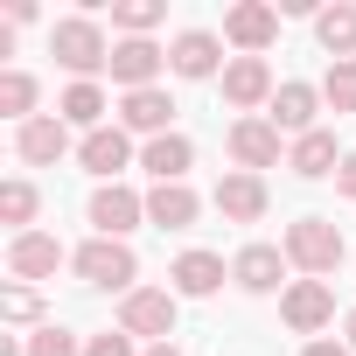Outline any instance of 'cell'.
<instances>
[{"instance_id": "obj_15", "label": "cell", "mask_w": 356, "mask_h": 356, "mask_svg": "<svg viewBox=\"0 0 356 356\" xmlns=\"http://www.w3.org/2000/svg\"><path fill=\"white\" fill-rule=\"evenodd\" d=\"M119 126L126 133H140V140H161V133H175V98L154 84V91H126L119 98Z\"/></svg>"}, {"instance_id": "obj_35", "label": "cell", "mask_w": 356, "mask_h": 356, "mask_svg": "<svg viewBox=\"0 0 356 356\" xmlns=\"http://www.w3.org/2000/svg\"><path fill=\"white\" fill-rule=\"evenodd\" d=\"M140 356H182V349H175V342H161V349H140Z\"/></svg>"}, {"instance_id": "obj_19", "label": "cell", "mask_w": 356, "mask_h": 356, "mask_svg": "<svg viewBox=\"0 0 356 356\" xmlns=\"http://www.w3.org/2000/svg\"><path fill=\"white\" fill-rule=\"evenodd\" d=\"M203 217V196L189 189V182H154L147 189V224H161V231H189Z\"/></svg>"}, {"instance_id": "obj_7", "label": "cell", "mask_w": 356, "mask_h": 356, "mask_svg": "<svg viewBox=\"0 0 356 356\" xmlns=\"http://www.w3.org/2000/svg\"><path fill=\"white\" fill-rule=\"evenodd\" d=\"M273 35H280V8H266V0H238V8L224 15V42L238 56H266Z\"/></svg>"}, {"instance_id": "obj_26", "label": "cell", "mask_w": 356, "mask_h": 356, "mask_svg": "<svg viewBox=\"0 0 356 356\" xmlns=\"http://www.w3.org/2000/svg\"><path fill=\"white\" fill-rule=\"evenodd\" d=\"M35 210H42V196H35V182H0V224H15V238L22 231H35Z\"/></svg>"}, {"instance_id": "obj_6", "label": "cell", "mask_w": 356, "mask_h": 356, "mask_svg": "<svg viewBox=\"0 0 356 356\" xmlns=\"http://www.w3.org/2000/svg\"><path fill=\"white\" fill-rule=\"evenodd\" d=\"M84 217H91V231H98V238H126L133 224H147V196H133L126 182H98Z\"/></svg>"}, {"instance_id": "obj_33", "label": "cell", "mask_w": 356, "mask_h": 356, "mask_svg": "<svg viewBox=\"0 0 356 356\" xmlns=\"http://www.w3.org/2000/svg\"><path fill=\"white\" fill-rule=\"evenodd\" d=\"M300 356H349V342H321V335H314V342H307Z\"/></svg>"}, {"instance_id": "obj_20", "label": "cell", "mask_w": 356, "mask_h": 356, "mask_svg": "<svg viewBox=\"0 0 356 356\" xmlns=\"http://www.w3.org/2000/svg\"><path fill=\"white\" fill-rule=\"evenodd\" d=\"M314 112H321V91H314V84H300V77H286V84L273 91V112H266V119H273L280 133H293V140H300V133H314Z\"/></svg>"}, {"instance_id": "obj_22", "label": "cell", "mask_w": 356, "mask_h": 356, "mask_svg": "<svg viewBox=\"0 0 356 356\" xmlns=\"http://www.w3.org/2000/svg\"><path fill=\"white\" fill-rule=\"evenodd\" d=\"M140 168L154 175V182H182V175L196 168V147H189V133H161V140H147V147H140Z\"/></svg>"}, {"instance_id": "obj_23", "label": "cell", "mask_w": 356, "mask_h": 356, "mask_svg": "<svg viewBox=\"0 0 356 356\" xmlns=\"http://www.w3.org/2000/svg\"><path fill=\"white\" fill-rule=\"evenodd\" d=\"M314 35H321V49H328L335 63H356V8H349V0L314 15Z\"/></svg>"}, {"instance_id": "obj_1", "label": "cell", "mask_w": 356, "mask_h": 356, "mask_svg": "<svg viewBox=\"0 0 356 356\" xmlns=\"http://www.w3.org/2000/svg\"><path fill=\"white\" fill-rule=\"evenodd\" d=\"M49 56H56L77 84H98V70H112V42H105V29H98L91 15H63V22L49 29Z\"/></svg>"}, {"instance_id": "obj_31", "label": "cell", "mask_w": 356, "mask_h": 356, "mask_svg": "<svg viewBox=\"0 0 356 356\" xmlns=\"http://www.w3.org/2000/svg\"><path fill=\"white\" fill-rule=\"evenodd\" d=\"M84 356H140V349H133V335H126V328H105V335H91V342H84Z\"/></svg>"}, {"instance_id": "obj_24", "label": "cell", "mask_w": 356, "mask_h": 356, "mask_svg": "<svg viewBox=\"0 0 356 356\" xmlns=\"http://www.w3.org/2000/svg\"><path fill=\"white\" fill-rule=\"evenodd\" d=\"M105 112H112V105H105V91H98V84H70V91L56 98V119H63V126H84V133H98V126H105Z\"/></svg>"}, {"instance_id": "obj_3", "label": "cell", "mask_w": 356, "mask_h": 356, "mask_svg": "<svg viewBox=\"0 0 356 356\" xmlns=\"http://www.w3.org/2000/svg\"><path fill=\"white\" fill-rule=\"evenodd\" d=\"M70 266H77L84 286H112V293H133V280H140V259H133L126 238H91V245L70 252Z\"/></svg>"}, {"instance_id": "obj_29", "label": "cell", "mask_w": 356, "mask_h": 356, "mask_svg": "<svg viewBox=\"0 0 356 356\" xmlns=\"http://www.w3.org/2000/svg\"><path fill=\"white\" fill-rule=\"evenodd\" d=\"M29 356H84V342H77L70 328H56V321H42V328L29 335Z\"/></svg>"}, {"instance_id": "obj_10", "label": "cell", "mask_w": 356, "mask_h": 356, "mask_svg": "<svg viewBox=\"0 0 356 356\" xmlns=\"http://www.w3.org/2000/svg\"><path fill=\"white\" fill-rule=\"evenodd\" d=\"M224 280H231V266H224L217 252H182V259L168 266V293H175V300H210Z\"/></svg>"}, {"instance_id": "obj_16", "label": "cell", "mask_w": 356, "mask_h": 356, "mask_svg": "<svg viewBox=\"0 0 356 356\" xmlns=\"http://www.w3.org/2000/svg\"><path fill=\"white\" fill-rule=\"evenodd\" d=\"M56 266H63V245H56L49 231H22V238H8V273H15L22 286L49 280Z\"/></svg>"}, {"instance_id": "obj_27", "label": "cell", "mask_w": 356, "mask_h": 356, "mask_svg": "<svg viewBox=\"0 0 356 356\" xmlns=\"http://www.w3.org/2000/svg\"><path fill=\"white\" fill-rule=\"evenodd\" d=\"M161 15H168L161 0H112V29H119L126 42H133V35H147V29H161Z\"/></svg>"}, {"instance_id": "obj_2", "label": "cell", "mask_w": 356, "mask_h": 356, "mask_svg": "<svg viewBox=\"0 0 356 356\" xmlns=\"http://www.w3.org/2000/svg\"><path fill=\"white\" fill-rule=\"evenodd\" d=\"M286 266L300 273V280H328V273H342V259H349V245H342V231L328 224V217H300V224H286Z\"/></svg>"}, {"instance_id": "obj_28", "label": "cell", "mask_w": 356, "mask_h": 356, "mask_svg": "<svg viewBox=\"0 0 356 356\" xmlns=\"http://www.w3.org/2000/svg\"><path fill=\"white\" fill-rule=\"evenodd\" d=\"M321 105L356 112V63H328V77H321Z\"/></svg>"}, {"instance_id": "obj_25", "label": "cell", "mask_w": 356, "mask_h": 356, "mask_svg": "<svg viewBox=\"0 0 356 356\" xmlns=\"http://www.w3.org/2000/svg\"><path fill=\"white\" fill-rule=\"evenodd\" d=\"M35 98H42V91H35V77H29V70H0V119H15V126L42 119V112H35Z\"/></svg>"}, {"instance_id": "obj_5", "label": "cell", "mask_w": 356, "mask_h": 356, "mask_svg": "<svg viewBox=\"0 0 356 356\" xmlns=\"http://www.w3.org/2000/svg\"><path fill=\"white\" fill-rule=\"evenodd\" d=\"M224 35H210V29H182L168 42V70L175 77H189V84H203V77H224Z\"/></svg>"}, {"instance_id": "obj_34", "label": "cell", "mask_w": 356, "mask_h": 356, "mask_svg": "<svg viewBox=\"0 0 356 356\" xmlns=\"http://www.w3.org/2000/svg\"><path fill=\"white\" fill-rule=\"evenodd\" d=\"M342 342H349V356H356V307H349V321H342Z\"/></svg>"}, {"instance_id": "obj_30", "label": "cell", "mask_w": 356, "mask_h": 356, "mask_svg": "<svg viewBox=\"0 0 356 356\" xmlns=\"http://www.w3.org/2000/svg\"><path fill=\"white\" fill-rule=\"evenodd\" d=\"M0 314H8L15 328H29V321H42V293L35 286H8L0 293Z\"/></svg>"}, {"instance_id": "obj_18", "label": "cell", "mask_w": 356, "mask_h": 356, "mask_svg": "<svg viewBox=\"0 0 356 356\" xmlns=\"http://www.w3.org/2000/svg\"><path fill=\"white\" fill-rule=\"evenodd\" d=\"M15 154H22L29 168H49V161H63V154H70V126H63L56 112H42V119L15 126Z\"/></svg>"}, {"instance_id": "obj_32", "label": "cell", "mask_w": 356, "mask_h": 356, "mask_svg": "<svg viewBox=\"0 0 356 356\" xmlns=\"http://www.w3.org/2000/svg\"><path fill=\"white\" fill-rule=\"evenodd\" d=\"M335 189H342V196H356V147H349V154H342V168H335Z\"/></svg>"}, {"instance_id": "obj_4", "label": "cell", "mask_w": 356, "mask_h": 356, "mask_svg": "<svg viewBox=\"0 0 356 356\" xmlns=\"http://www.w3.org/2000/svg\"><path fill=\"white\" fill-rule=\"evenodd\" d=\"M175 314H182V300H175L168 286H133V293L119 300V328H126V335H147L154 349L175 335Z\"/></svg>"}, {"instance_id": "obj_11", "label": "cell", "mask_w": 356, "mask_h": 356, "mask_svg": "<svg viewBox=\"0 0 356 356\" xmlns=\"http://www.w3.org/2000/svg\"><path fill=\"white\" fill-rule=\"evenodd\" d=\"M77 161L98 175V182H119V168H133V133L112 119V126H98V133L77 140Z\"/></svg>"}, {"instance_id": "obj_21", "label": "cell", "mask_w": 356, "mask_h": 356, "mask_svg": "<svg viewBox=\"0 0 356 356\" xmlns=\"http://www.w3.org/2000/svg\"><path fill=\"white\" fill-rule=\"evenodd\" d=\"M286 168L300 175V182H321V175H335V168H342V154H335V133H328V126L300 133V140L286 147Z\"/></svg>"}, {"instance_id": "obj_17", "label": "cell", "mask_w": 356, "mask_h": 356, "mask_svg": "<svg viewBox=\"0 0 356 356\" xmlns=\"http://www.w3.org/2000/svg\"><path fill=\"white\" fill-rule=\"evenodd\" d=\"M210 203H217L231 224H259L273 196H266V175H245V168H231L224 182H217V196H210Z\"/></svg>"}, {"instance_id": "obj_12", "label": "cell", "mask_w": 356, "mask_h": 356, "mask_svg": "<svg viewBox=\"0 0 356 356\" xmlns=\"http://www.w3.org/2000/svg\"><path fill=\"white\" fill-rule=\"evenodd\" d=\"M161 63H168V49H154L147 35L112 42V84H119V91H154V84H161Z\"/></svg>"}, {"instance_id": "obj_9", "label": "cell", "mask_w": 356, "mask_h": 356, "mask_svg": "<svg viewBox=\"0 0 356 356\" xmlns=\"http://www.w3.org/2000/svg\"><path fill=\"white\" fill-rule=\"evenodd\" d=\"M280 314H286L293 335H321V328L335 321V293H328V280H293V286L280 293Z\"/></svg>"}, {"instance_id": "obj_13", "label": "cell", "mask_w": 356, "mask_h": 356, "mask_svg": "<svg viewBox=\"0 0 356 356\" xmlns=\"http://www.w3.org/2000/svg\"><path fill=\"white\" fill-rule=\"evenodd\" d=\"M224 147H231V161H238L245 175H259V168H280V126H273V119H259V112H252V119H238Z\"/></svg>"}, {"instance_id": "obj_8", "label": "cell", "mask_w": 356, "mask_h": 356, "mask_svg": "<svg viewBox=\"0 0 356 356\" xmlns=\"http://www.w3.org/2000/svg\"><path fill=\"white\" fill-rule=\"evenodd\" d=\"M273 91H280V84H273V63H266V56H231V63H224V105H238L245 119H252L259 105H273Z\"/></svg>"}, {"instance_id": "obj_14", "label": "cell", "mask_w": 356, "mask_h": 356, "mask_svg": "<svg viewBox=\"0 0 356 356\" xmlns=\"http://www.w3.org/2000/svg\"><path fill=\"white\" fill-rule=\"evenodd\" d=\"M231 280L245 286V293H286L293 280H286V252L280 245H245L238 259H231Z\"/></svg>"}]
</instances>
